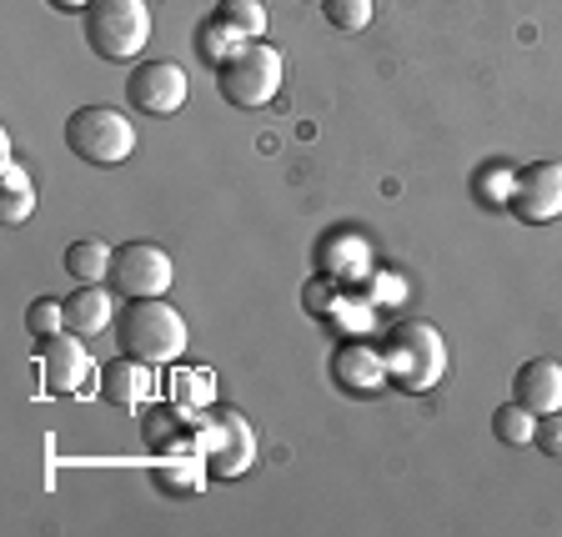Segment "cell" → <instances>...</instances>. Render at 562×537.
I'll list each match as a JSON object with an SVG mask.
<instances>
[{
    "instance_id": "1",
    "label": "cell",
    "mask_w": 562,
    "mask_h": 537,
    "mask_svg": "<svg viewBox=\"0 0 562 537\" xmlns=\"http://www.w3.org/2000/svg\"><path fill=\"white\" fill-rule=\"evenodd\" d=\"M116 347H121V357L171 367V362H181V351H187V322H181V312L166 306L161 297H136V302H126V312L116 316Z\"/></svg>"
},
{
    "instance_id": "2",
    "label": "cell",
    "mask_w": 562,
    "mask_h": 537,
    "mask_svg": "<svg viewBox=\"0 0 562 537\" xmlns=\"http://www.w3.org/2000/svg\"><path fill=\"white\" fill-rule=\"evenodd\" d=\"M86 21V46L111 66H126L151 41V5L146 0H95Z\"/></svg>"
},
{
    "instance_id": "3",
    "label": "cell",
    "mask_w": 562,
    "mask_h": 537,
    "mask_svg": "<svg viewBox=\"0 0 562 537\" xmlns=\"http://www.w3.org/2000/svg\"><path fill=\"white\" fill-rule=\"evenodd\" d=\"M66 152L86 166H121L136 152V126L116 105H81L66 121Z\"/></svg>"
},
{
    "instance_id": "4",
    "label": "cell",
    "mask_w": 562,
    "mask_h": 537,
    "mask_svg": "<svg viewBox=\"0 0 562 537\" xmlns=\"http://www.w3.org/2000/svg\"><path fill=\"white\" fill-rule=\"evenodd\" d=\"M281 76H286L281 51L267 46V41H246V46L216 70V91H222V101L236 105V111H261L267 101H277Z\"/></svg>"
},
{
    "instance_id": "5",
    "label": "cell",
    "mask_w": 562,
    "mask_h": 537,
    "mask_svg": "<svg viewBox=\"0 0 562 537\" xmlns=\"http://www.w3.org/2000/svg\"><path fill=\"white\" fill-rule=\"evenodd\" d=\"M382 362L392 382H402L407 392H427L447 372V342L427 322H397L382 347Z\"/></svg>"
},
{
    "instance_id": "6",
    "label": "cell",
    "mask_w": 562,
    "mask_h": 537,
    "mask_svg": "<svg viewBox=\"0 0 562 537\" xmlns=\"http://www.w3.org/2000/svg\"><path fill=\"white\" fill-rule=\"evenodd\" d=\"M35 372H41V387H46L50 398H76V392H86V382H91L95 357L86 351V337L56 332V337L35 342Z\"/></svg>"
},
{
    "instance_id": "7",
    "label": "cell",
    "mask_w": 562,
    "mask_h": 537,
    "mask_svg": "<svg viewBox=\"0 0 562 537\" xmlns=\"http://www.w3.org/2000/svg\"><path fill=\"white\" fill-rule=\"evenodd\" d=\"M176 281V267L156 242H126L116 246V261H111V287H116L126 302L136 297H166V287Z\"/></svg>"
},
{
    "instance_id": "8",
    "label": "cell",
    "mask_w": 562,
    "mask_h": 537,
    "mask_svg": "<svg viewBox=\"0 0 562 537\" xmlns=\"http://www.w3.org/2000/svg\"><path fill=\"white\" fill-rule=\"evenodd\" d=\"M126 101L140 116H176L187 105V70L176 60H140L126 76Z\"/></svg>"
},
{
    "instance_id": "9",
    "label": "cell",
    "mask_w": 562,
    "mask_h": 537,
    "mask_svg": "<svg viewBox=\"0 0 562 537\" xmlns=\"http://www.w3.org/2000/svg\"><path fill=\"white\" fill-rule=\"evenodd\" d=\"M507 211L527 226L558 222L562 216V161H532L527 171H517V191Z\"/></svg>"
},
{
    "instance_id": "10",
    "label": "cell",
    "mask_w": 562,
    "mask_h": 537,
    "mask_svg": "<svg viewBox=\"0 0 562 537\" xmlns=\"http://www.w3.org/2000/svg\"><path fill=\"white\" fill-rule=\"evenodd\" d=\"M216 437H211L206 447V472L211 478H241L251 462H257V433H251V422L241 417V412H216Z\"/></svg>"
},
{
    "instance_id": "11",
    "label": "cell",
    "mask_w": 562,
    "mask_h": 537,
    "mask_svg": "<svg viewBox=\"0 0 562 537\" xmlns=\"http://www.w3.org/2000/svg\"><path fill=\"white\" fill-rule=\"evenodd\" d=\"M513 398L522 402L527 412H538V417L558 412L562 407V362H552V357H532V362H522L517 377H513Z\"/></svg>"
},
{
    "instance_id": "12",
    "label": "cell",
    "mask_w": 562,
    "mask_h": 537,
    "mask_svg": "<svg viewBox=\"0 0 562 537\" xmlns=\"http://www.w3.org/2000/svg\"><path fill=\"white\" fill-rule=\"evenodd\" d=\"M151 392H156V367L151 362L121 357V362L101 367V402H111V407H140Z\"/></svg>"
},
{
    "instance_id": "13",
    "label": "cell",
    "mask_w": 562,
    "mask_h": 537,
    "mask_svg": "<svg viewBox=\"0 0 562 537\" xmlns=\"http://www.w3.org/2000/svg\"><path fill=\"white\" fill-rule=\"evenodd\" d=\"M105 327H116V306H111V292H105L101 281L95 287H76V292L66 297V332H76V337H101Z\"/></svg>"
},
{
    "instance_id": "14",
    "label": "cell",
    "mask_w": 562,
    "mask_h": 537,
    "mask_svg": "<svg viewBox=\"0 0 562 537\" xmlns=\"http://www.w3.org/2000/svg\"><path fill=\"white\" fill-rule=\"evenodd\" d=\"M331 372H337V387H341V392H376V387L386 382L382 351L367 347V342H347V347L337 351Z\"/></svg>"
},
{
    "instance_id": "15",
    "label": "cell",
    "mask_w": 562,
    "mask_h": 537,
    "mask_svg": "<svg viewBox=\"0 0 562 537\" xmlns=\"http://www.w3.org/2000/svg\"><path fill=\"white\" fill-rule=\"evenodd\" d=\"M111 261H116V251H111L105 242H95V236H81V242L66 246L70 281H86V287H95V281H111Z\"/></svg>"
},
{
    "instance_id": "16",
    "label": "cell",
    "mask_w": 562,
    "mask_h": 537,
    "mask_svg": "<svg viewBox=\"0 0 562 537\" xmlns=\"http://www.w3.org/2000/svg\"><path fill=\"white\" fill-rule=\"evenodd\" d=\"M0 197H5L0 201V222L5 226H21L25 216L35 211V187H31V176H25L15 161L0 166Z\"/></svg>"
},
{
    "instance_id": "17",
    "label": "cell",
    "mask_w": 562,
    "mask_h": 537,
    "mask_svg": "<svg viewBox=\"0 0 562 537\" xmlns=\"http://www.w3.org/2000/svg\"><path fill=\"white\" fill-rule=\"evenodd\" d=\"M241 46H246L241 35H236V31H232V25H226V21H216V15H206V21L196 25V56L206 60L211 70H222L226 60H232V56H236V51H241Z\"/></svg>"
},
{
    "instance_id": "18",
    "label": "cell",
    "mask_w": 562,
    "mask_h": 537,
    "mask_svg": "<svg viewBox=\"0 0 562 537\" xmlns=\"http://www.w3.org/2000/svg\"><path fill=\"white\" fill-rule=\"evenodd\" d=\"M532 433H538V412H527L517 398L492 412V437H497V443L527 447V443H532Z\"/></svg>"
},
{
    "instance_id": "19",
    "label": "cell",
    "mask_w": 562,
    "mask_h": 537,
    "mask_svg": "<svg viewBox=\"0 0 562 537\" xmlns=\"http://www.w3.org/2000/svg\"><path fill=\"white\" fill-rule=\"evenodd\" d=\"M216 21H226L241 41H261V35H267V11H261V0H216Z\"/></svg>"
},
{
    "instance_id": "20",
    "label": "cell",
    "mask_w": 562,
    "mask_h": 537,
    "mask_svg": "<svg viewBox=\"0 0 562 537\" xmlns=\"http://www.w3.org/2000/svg\"><path fill=\"white\" fill-rule=\"evenodd\" d=\"M472 191H477L482 206H513V191H517V171L503 161L482 166L477 176H472Z\"/></svg>"
},
{
    "instance_id": "21",
    "label": "cell",
    "mask_w": 562,
    "mask_h": 537,
    "mask_svg": "<svg viewBox=\"0 0 562 537\" xmlns=\"http://www.w3.org/2000/svg\"><path fill=\"white\" fill-rule=\"evenodd\" d=\"M140 437H146V447L151 452H171L176 437H181V417H176V407H151L146 417H140Z\"/></svg>"
},
{
    "instance_id": "22",
    "label": "cell",
    "mask_w": 562,
    "mask_h": 537,
    "mask_svg": "<svg viewBox=\"0 0 562 537\" xmlns=\"http://www.w3.org/2000/svg\"><path fill=\"white\" fill-rule=\"evenodd\" d=\"M25 332H31L35 342L66 332V302H56V297H35V302L25 306Z\"/></svg>"
},
{
    "instance_id": "23",
    "label": "cell",
    "mask_w": 562,
    "mask_h": 537,
    "mask_svg": "<svg viewBox=\"0 0 562 537\" xmlns=\"http://www.w3.org/2000/svg\"><path fill=\"white\" fill-rule=\"evenodd\" d=\"M322 11H327V25L331 31H341V35H357V31H367V25H372V0H327V5H322Z\"/></svg>"
},
{
    "instance_id": "24",
    "label": "cell",
    "mask_w": 562,
    "mask_h": 537,
    "mask_svg": "<svg viewBox=\"0 0 562 537\" xmlns=\"http://www.w3.org/2000/svg\"><path fill=\"white\" fill-rule=\"evenodd\" d=\"M156 482H161L166 492H196L201 482H206V462H187V468H161V472H156Z\"/></svg>"
},
{
    "instance_id": "25",
    "label": "cell",
    "mask_w": 562,
    "mask_h": 537,
    "mask_svg": "<svg viewBox=\"0 0 562 537\" xmlns=\"http://www.w3.org/2000/svg\"><path fill=\"white\" fill-rule=\"evenodd\" d=\"M532 447H538V452H548L552 462H562V407H558V412H548V417H538Z\"/></svg>"
},
{
    "instance_id": "26",
    "label": "cell",
    "mask_w": 562,
    "mask_h": 537,
    "mask_svg": "<svg viewBox=\"0 0 562 537\" xmlns=\"http://www.w3.org/2000/svg\"><path fill=\"white\" fill-rule=\"evenodd\" d=\"M50 11H66V15H86L95 5V0H46Z\"/></svg>"
},
{
    "instance_id": "27",
    "label": "cell",
    "mask_w": 562,
    "mask_h": 537,
    "mask_svg": "<svg viewBox=\"0 0 562 537\" xmlns=\"http://www.w3.org/2000/svg\"><path fill=\"white\" fill-rule=\"evenodd\" d=\"M306 5H327V0H306Z\"/></svg>"
}]
</instances>
